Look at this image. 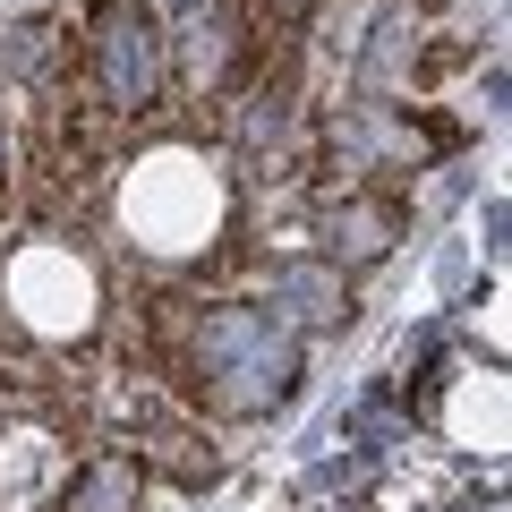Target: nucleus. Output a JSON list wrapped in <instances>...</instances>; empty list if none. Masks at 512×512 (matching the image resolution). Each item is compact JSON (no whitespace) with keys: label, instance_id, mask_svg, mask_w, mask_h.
<instances>
[{"label":"nucleus","instance_id":"6","mask_svg":"<svg viewBox=\"0 0 512 512\" xmlns=\"http://www.w3.org/2000/svg\"><path fill=\"white\" fill-rule=\"evenodd\" d=\"M18 180V120H9V94H0V197Z\"/></svg>","mask_w":512,"mask_h":512},{"label":"nucleus","instance_id":"4","mask_svg":"<svg viewBox=\"0 0 512 512\" xmlns=\"http://www.w3.org/2000/svg\"><path fill=\"white\" fill-rule=\"evenodd\" d=\"M256 299H265V316H282L291 333H325L350 316V274L342 265H325V256H274L265 274H256Z\"/></svg>","mask_w":512,"mask_h":512},{"label":"nucleus","instance_id":"3","mask_svg":"<svg viewBox=\"0 0 512 512\" xmlns=\"http://www.w3.org/2000/svg\"><path fill=\"white\" fill-rule=\"evenodd\" d=\"M171 35V86L188 94V103H214L248 77V26H239V0H188L180 26H163Z\"/></svg>","mask_w":512,"mask_h":512},{"label":"nucleus","instance_id":"5","mask_svg":"<svg viewBox=\"0 0 512 512\" xmlns=\"http://www.w3.org/2000/svg\"><path fill=\"white\" fill-rule=\"evenodd\" d=\"M137 495H146L137 453H120V444H94V453L77 461V470L60 478L52 495H43V512H137Z\"/></svg>","mask_w":512,"mask_h":512},{"label":"nucleus","instance_id":"2","mask_svg":"<svg viewBox=\"0 0 512 512\" xmlns=\"http://www.w3.org/2000/svg\"><path fill=\"white\" fill-rule=\"evenodd\" d=\"M308 239L325 265L342 274H367L410 239V197L402 188H376V180H316L308 188Z\"/></svg>","mask_w":512,"mask_h":512},{"label":"nucleus","instance_id":"1","mask_svg":"<svg viewBox=\"0 0 512 512\" xmlns=\"http://www.w3.org/2000/svg\"><path fill=\"white\" fill-rule=\"evenodd\" d=\"M77 94L137 137L171 94V35L154 0H94L77 26Z\"/></svg>","mask_w":512,"mask_h":512}]
</instances>
